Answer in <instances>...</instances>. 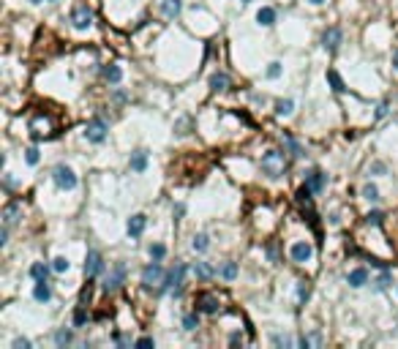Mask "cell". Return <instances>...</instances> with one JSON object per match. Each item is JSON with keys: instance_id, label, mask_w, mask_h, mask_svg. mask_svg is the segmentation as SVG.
I'll list each match as a JSON object with an SVG mask.
<instances>
[{"instance_id": "6da1fadb", "label": "cell", "mask_w": 398, "mask_h": 349, "mask_svg": "<svg viewBox=\"0 0 398 349\" xmlns=\"http://www.w3.org/2000/svg\"><path fill=\"white\" fill-rule=\"evenodd\" d=\"M259 166H262V172H265L270 180H281V178L287 174V158H284V153H281V150H267V153H262Z\"/></svg>"}, {"instance_id": "7a4b0ae2", "label": "cell", "mask_w": 398, "mask_h": 349, "mask_svg": "<svg viewBox=\"0 0 398 349\" xmlns=\"http://www.w3.org/2000/svg\"><path fill=\"white\" fill-rule=\"evenodd\" d=\"M106 137H109V123H106L104 118H90L87 120V126H85V139L87 142H93V145H104L106 142Z\"/></svg>"}, {"instance_id": "3957f363", "label": "cell", "mask_w": 398, "mask_h": 349, "mask_svg": "<svg viewBox=\"0 0 398 349\" xmlns=\"http://www.w3.org/2000/svg\"><path fill=\"white\" fill-rule=\"evenodd\" d=\"M30 137L36 139H49V137H55V118L52 115H38V118H33L30 120Z\"/></svg>"}, {"instance_id": "277c9868", "label": "cell", "mask_w": 398, "mask_h": 349, "mask_svg": "<svg viewBox=\"0 0 398 349\" xmlns=\"http://www.w3.org/2000/svg\"><path fill=\"white\" fill-rule=\"evenodd\" d=\"M164 278H166V270L158 259H153L150 265H145V270H142V286L145 289H153V286L158 289V286L164 284Z\"/></svg>"}, {"instance_id": "5b68a950", "label": "cell", "mask_w": 398, "mask_h": 349, "mask_svg": "<svg viewBox=\"0 0 398 349\" xmlns=\"http://www.w3.org/2000/svg\"><path fill=\"white\" fill-rule=\"evenodd\" d=\"M186 273H188V265H183V262H178V265H175L172 270H166V278H164V284L158 286V295L172 292V289H178V286H183Z\"/></svg>"}, {"instance_id": "8992f818", "label": "cell", "mask_w": 398, "mask_h": 349, "mask_svg": "<svg viewBox=\"0 0 398 349\" xmlns=\"http://www.w3.org/2000/svg\"><path fill=\"white\" fill-rule=\"evenodd\" d=\"M52 180H55V186L60 191H74L77 189V174H74L71 166L66 164H58L55 169H52Z\"/></svg>"}, {"instance_id": "52a82bcc", "label": "cell", "mask_w": 398, "mask_h": 349, "mask_svg": "<svg viewBox=\"0 0 398 349\" xmlns=\"http://www.w3.org/2000/svg\"><path fill=\"white\" fill-rule=\"evenodd\" d=\"M126 276H128L126 262H115V265H112V270L104 276V292H118L120 286L126 284Z\"/></svg>"}, {"instance_id": "ba28073f", "label": "cell", "mask_w": 398, "mask_h": 349, "mask_svg": "<svg viewBox=\"0 0 398 349\" xmlns=\"http://www.w3.org/2000/svg\"><path fill=\"white\" fill-rule=\"evenodd\" d=\"M93 25V9L87 3H79L77 9L71 11V28L74 30H87Z\"/></svg>"}, {"instance_id": "9c48e42d", "label": "cell", "mask_w": 398, "mask_h": 349, "mask_svg": "<svg viewBox=\"0 0 398 349\" xmlns=\"http://www.w3.org/2000/svg\"><path fill=\"white\" fill-rule=\"evenodd\" d=\"M101 273H104V257H101V251L90 248L85 257V276H87V281H93L96 276H101Z\"/></svg>"}, {"instance_id": "30bf717a", "label": "cell", "mask_w": 398, "mask_h": 349, "mask_svg": "<svg viewBox=\"0 0 398 349\" xmlns=\"http://www.w3.org/2000/svg\"><path fill=\"white\" fill-rule=\"evenodd\" d=\"M194 306H197L199 314H218L221 300H218V295H213V292H199L197 300H194Z\"/></svg>"}, {"instance_id": "8fae6325", "label": "cell", "mask_w": 398, "mask_h": 349, "mask_svg": "<svg viewBox=\"0 0 398 349\" xmlns=\"http://www.w3.org/2000/svg\"><path fill=\"white\" fill-rule=\"evenodd\" d=\"M289 257H292L295 265H306V262H311V257H314V246L308 243V240H298V243H292V248H289Z\"/></svg>"}, {"instance_id": "7c38bea8", "label": "cell", "mask_w": 398, "mask_h": 349, "mask_svg": "<svg viewBox=\"0 0 398 349\" xmlns=\"http://www.w3.org/2000/svg\"><path fill=\"white\" fill-rule=\"evenodd\" d=\"M341 41H344L341 28H327L325 33H322V46H325V52H330V55H335V52H338Z\"/></svg>"}, {"instance_id": "4fadbf2b", "label": "cell", "mask_w": 398, "mask_h": 349, "mask_svg": "<svg viewBox=\"0 0 398 349\" xmlns=\"http://www.w3.org/2000/svg\"><path fill=\"white\" fill-rule=\"evenodd\" d=\"M145 226H147V216H145V213H137V216H131V218H128V224H126V232H128V238H131V240L142 238Z\"/></svg>"}, {"instance_id": "5bb4252c", "label": "cell", "mask_w": 398, "mask_h": 349, "mask_svg": "<svg viewBox=\"0 0 398 349\" xmlns=\"http://www.w3.org/2000/svg\"><path fill=\"white\" fill-rule=\"evenodd\" d=\"M147 158H150V153L145 150V147H139V150L131 153V158H128V166H131V172L142 174L147 169Z\"/></svg>"}, {"instance_id": "9a60e30c", "label": "cell", "mask_w": 398, "mask_h": 349, "mask_svg": "<svg viewBox=\"0 0 398 349\" xmlns=\"http://www.w3.org/2000/svg\"><path fill=\"white\" fill-rule=\"evenodd\" d=\"M306 183L311 186L314 194H322V191H325V186H327V174L322 172V169H311V172L306 174Z\"/></svg>"}, {"instance_id": "2e32d148", "label": "cell", "mask_w": 398, "mask_h": 349, "mask_svg": "<svg viewBox=\"0 0 398 349\" xmlns=\"http://www.w3.org/2000/svg\"><path fill=\"white\" fill-rule=\"evenodd\" d=\"M347 284L352 286V289H360V286H366V284H368V270H366V267H355V270L347 276Z\"/></svg>"}, {"instance_id": "e0dca14e", "label": "cell", "mask_w": 398, "mask_h": 349, "mask_svg": "<svg viewBox=\"0 0 398 349\" xmlns=\"http://www.w3.org/2000/svg\"><path fill=\"white\" fill-rule=\"evenodd\" d=\"M180 11H183V0H161V14L166 19L180 17Z\"/></svg>"}, {"instance_id": "ac0fdd59", "label": "cell", "mask_w": 398, "mask_h": 349, "mask_svg": "<svg viewBox=\"0 0 398 349\" xmlns=\"http://www.w3.org/2000/svg\"><path fill=\"white\" fill-rule=\"evenodd\" d=\"M101 74H104V79L109 85H118L120 79H123V71H120V66L118 63H106V66H101Z\"/></svg>"}, {"instance_id": "d6986e66", "label": "cell", "mask_w": 398, "mask_h": 349, "mask_svg": "<svg viewBox=\"0 0 398 349\" xmlns=\"http://www.w3.org/2000/svg\"><path fill=\"white\" fill-rule=\"evenodd\" d=\"M33 298H36L38 303H49L52 300V286L46 284V281H36V286H33Z\"/></svg>"}, {"instance_id": "ffe728a7", "label": "cell", "mask_w": 398, "mask_h": 349, "mask_svg": "<svg viewBox=\"0 0 398 349\" xmlns=\"http://www.w3.org/2000/svg\"><path fill=\"white\" fill-rule=\"evenodd\" d=\"M210 90H213V93H224V90H229V74L215 71L213 77H210Z\"/></svg>"}, {"instance_id": "44dd1931", "label": "cell", "mask_w": 398, "mask_h": 349, "mask_svg": "<svg viewBox=\"0 0 398 349\" xmlns=\"http://www.w3.org/2000/svg\"><path fill=\"white\" fill-rule=\"evenodd\" d=\"M256 22H259L262 28H273V25H275V9H270V6L259 9V11H256Z\"/></svg>"}, {"instance_id": "7402d4cb", "label": "cell", "mask_w": 398, "mask_h": 349, "mask_svg": "<svg viewBox=\"0 0 398 349\" xmlns=\"http://www.w3.org/2000/svg\"><path fill=\"white\" fill-rule=\"evenodd\" d=\"M49 270H52V265L33 262V265H30V278H33V281H46V278H49Z\"/></svg>"}, {"instance_id": "603a6c76", "label": "cell", "mask_w": 398, "mask_h": 349, "mask_svg": "<svg viewBox=\"0 0 398 349\" xmlns=\"http://www.w3.org/2000/svg\"><path fill=\"white\" fill-rule=\"evenodd\" d=\"M191 273H194V276H197L199 281H210V278H213L218 270H213V267L207 265V262H197V265L191 267Z\"/></svg>"}, {"instance_id": "cb8c5ba5", "label": "cell", "mask_w": 398, "mask_h": 349, "mask_svg": "<svg viewBox=\"0 0 398 349\" xmlns=\"http://www.w3.org/2000/svg\"><path fill=\"white\" fill-rule=\"evenodd\" d=\"M284 145L289 147V153H292L295 158H303V156H306V150H303V145H300L298 139L292 137V134H284Z\"/></svg>"}, {"instance_id": "d4e9b609", "label": "cell", "mask_w": 398, "mask_h": 349, "mask_svg": "<svg viewBox=\"0 0 398 349\" xmlns=\"http://www.w3.org/2000/svg\"><path fill=\"white\" fill-rule=\"evenodd\" d=\"M17 221H19V205H17V202L6 205V210H3V224L11 226V224H17Z\"/></svg>"}, {"instance_id": "484cf974", "label": "cell", "mask_w": 398, "mask_h": 349, "mask_svg": "<svg viewBox=\"0 0 398 349\" xmlns=\"http://www.w3.org/2000/svg\"><path fill=\"white\" fill-rule=\"evenodd\" d=\"M327 82H330V90H333V93H344V90H347V85H344V79L338 77V71H335V69L327 71Z\"/></svg>"}, {"instance_id": "4316f807", "label": "cell", "mask_w": 398, "mask_h": 349, "mask_svg": "<svg viewBox=\"0 0 398 349\" xmlns=\"http://www.w3.org/2000/svg\"><path fill=\"white\" fill-rule=\"evenodd\" d=\"M292 109H295V101H292V98H278V101H275V115H278V118L292 115Z\"/></svg>"}, {"instance_id": "83f0119b", "label": "cell", "mask_w": 398, "mask_h": 349, "mask_svg": "<svg viewBox=\"0 0 398 349\" xmlns=\"http://www.w3.org/2000/svg\"><path fill=\"white\" fill-rule=\"evenodd\" d=\"M199 327V311L194 308V311H188L186 317H183V330H188V333H194Z\"/></svg>"}, {"instance_id": "f1b7e54d", "label": "cell", "mask_w": 398, "mask_h": 349, "mask_svg": "<svg viewBox=\"0 0 398 349\" xmlns=\"http://www.w3.org/2000/svg\"><path fill=\"white\" fill-rule=\"evenodd\" d=\"M218 276L224 278V281H232L235 276H238V262H224V265H221V270H218Z\"/></svg>"}, {"instance_id": "f546056e", "label": "cell", "mask_w": 398, "mask_h": 349, "mask_svg": "<svg viewBox=\"0 0 398 349\" xmlns=\"http://www.w3.org/2000/svg\"><path fill=\"white\" fill-rule=\"evenodd\" d=\"M308 298H311V281H298V303L306 306Z\"/></svg>"}, {"instance_id": "4dcf8cb0", "label": "cell", "mask_w": 398, "mask_h": 349, "mask_svg": "<svg viewBox=\"0 0 398 349\" xmlns=\"http://www.w3.org/2000/svg\"><path fill=\"white\" fill-rule=\"evenodd\" d=\"M69 344H74V330H58L55 333V346H69Z\"/></svg>"}, {"instance_id": "1f68e13d", "label": "cell", "mask_w": 398, "mask_h": 349, "mask_svg": "<svg viewBox=\"0 0 398 349\" xmlns=\"http://www.w3.org/2000/svg\"><path fill=\"white\" fill-rule=\"evenodd\" d=\"M390 281H393V273H390V267H382V276L374 281V286L382 292V289H387V286H390Z\"/></svg>"}, {"instance_id": "d6a6232c", "label": "cell", "mask_w": 398, "mask_h": 349, "mask_svg": "<svg viewBox=\"0 0 398 349\" xmlns=\"http://www.w3.org/2000/svg\"><path fill=\"white\" fill-rule=\"evenodd\" d=\"M191 248L197 254H205L207 248H210V238H207V235H197V238H194V243H191Z\"/></svg>"}, {"instance_id": "836d02e7", "label": "cell", "mask_w": 398, "mask_h": 349, "mask_svg": "<svg viewBox=\"0 0 398 349\" xmlns=\"http://www.w3.org/2000/svg\"><path fill=\"white\" fill-rule=\"evenodd\" d=\"M87 322H90V314L85 311V306H79L77 311H74V327H85Z\"/></svg>"}, {"instance_id": "e575fe53", "label": "cell", "mask_w": 398, "mask_h": 349, "mask_svg": "<svg viewBox=\"0 0 398 349\" xmlns=\"http://www.w3.org/2000/svg\"><path fill=\"white\" fill-rule=\"evenodd\" d=\"M147 254H150V259H164L166 257V246L164 243H150V248H147Z\"/></svg>"}, {"instance_id": "d590c367", "label": "cell", "mask_w": 398, "mask_h": 349, "mask_svg": "<svg viewBox=\"0 0 398 349\" xmlns=\"http://www.w3.org/2000/svg\"><path fill=\"white\" fill-rule=\"evenodd\" d=\"M363 199H368V202H376V199H379V189H376L374 183H366V186H363Z\"/></svg>"}, {"instance_id": "8d00e7d4", "label": "cell", "mask_w": 398, "mask_h": 349, "mask_svg": "<svg viewBox=\"0 0 398 349\" xmlns=\"http://www.w3.org/2000/svg\"><path fill=\"white\" fill-rule=\"evenodd\" d=\"M69 267H71V262L66 259V257H55V259H52V270H55V273H69Z\"/></svg>"}, {"instance_id": "74e56055", "label": "cell", "mask_w": 398, "mask_h": 349, "mask_svg": "<svg viewBox=\"0 0 398 349\" xmlns=\"http://www.w3.org/2000/svg\"><path fill=\"white\" fill-rule=\"evenodd\" d=\"M25 161H28L30 166H36L38 161H41V156H38V147H28V150H25Z\"/></svg>"}, {"instance_id": "f35d334b", "label": "cell", "mask_w": 398, "mask_h": 349, "mask_svg": "<svg viewBox=\"0 0 398 349\" xmlns=\"http://www.w3.org/2000/svg\"><path fill=\"white\" fill-rule=\"evenodd\" d=\"M311 344H322V335L319 333H311V335H303V338H300V346L308 349Z\"/></svg>"}, {"instance_id": "ab89813d", "label": "cell", "mask_w": 398, "mask_h": 349, "mask_svg": "<svg viewBox=\"0 0 398 349\" xmlns=\"http://www.w3.org/2000/svg\"><path fill=\"white\" fill-rule=\"evenodd\" d=\"M265 77H267V79H278V77H281V63H278V60H275V63H270V66H267Z\"/></svg>"}, {"instance_id": "60d3db41", "label": "cell", "mask_w": 398, "mask_h": 349, "mask_svg": "<svg viewBox=\"0 0 398 349\" xmlns=\"http://www.w3.org/2000/svg\"><path fill=\"white\" fill-rule=\"evenodd\" d=\"M382 218H384L382 213L374 210V213H368V216H366V224H368V226H382Z\"/></svg>"}, {"instance_id": "b9f144b4", "label": "cell", "mask_w": 398, "mask_h": 349, "mask_svg": "<svg viewBox=\"0 0 398 349\" xmlns=\"http://www.w3.org/2000/svg\"><path fill=\"white\" fill-rule=\"evenodd\" d=\"M387 112H390V104H387V101H382V104H376V112H374V118H376V120H382L384 115H387Z\"/></svg>"}, {"instance_id": "7bdbcfd3", "label": "cell", "mask_w": 398, "mask_h": 349, "mask_svg": "<svg viewBox=\"0 0 398 349\" xmlns=\"http://www.w3.org/2000/svg\"><path fill=\"white\" fill-rule=\"evenodd\" d=\"M30 346H33V341H30V338H25V335L14 338V349H30Z\"/></svg>"}, {"instance_id": "ee69618b", "label": "cell", "mask_w": 398, "mask_h": 349, "mask_svg": "<svg viewBox=\"0 0 398 349\" xmlns=\"http://www.w3.org/2000/svg\"><path fill=\"white\" fill-rule=\"evenodd\" d=\"M273 344L275 346H292V338H289V335H273Z\"/></svg>"}, {"instance_id": "f6af8a7d", "label": "cell", "mask_w": 398, "mask_h": 349, "mask_svg": "<svg viewBox=\"0 0 398 349\" xmlns=\"http://www.w3.org/2000/svg\"><path fill=\"white\" fill-rule=\"evenodd\" d=\"M384 169H387V166H384L382 161H376V164H371V166H368V174H382Z\"/></svg>"}, {"instance_id": "bcb514c9", "label": "cell", "mask_w": 398, "mask_h": 349, "mask_svg": "<svg viewBox=\"0 0 398 349\" xmlns=\"http://www.w3.org/2000/svg\"><path fill=\"white\" fill-rule=\"evenodd\" d=\"M267 257H270V262H278V246L275 243H267Z\"/></svg>"}, {"instance_id": "7dc6e473", "label": "cell", "mask_w": 398, "mask_h": 349, "mask_svg": "<svg viewBox=\"0 0 398 349\" xmlns=\"http://www.w3.org/2000/svg\"><path fill=\"white\" fill-rule=\"evenodd\" d=\"M229 344H232V346L240 344V346H243V335H240V333H232V335H229Z\"/></svg>"}, {"instance_id": "c3c4849f", "label": "cell", "mask_w": 398, "mask_h": 349, "mask_svg": "<svg viewBox=\"0 0 398 349\" xmlns=\"http://www.w3.org/2000/svg\"><path fill=\"white\" fill-rule=\"evenodd\" d=\"M156 341L150 338V335H145V338H137V346H153Z\"/></svg>"}, {"instance_id": "681fc988", "label": "cell", "mask_w": 398, "mask_h": 349, "mask_svg": "<svg viewBox=\"0 0 398 349\" xmlns=\"http://www.w3.org/2000/svg\"><path fill=\"white\" fill-rule=\"evenodd\" d=\"M9 243V226L3 224V229H0V246H6Z\"/></svg>"}, {"instance_id": "f907efd6", "label": "cell", "mask_w": 398, "mask_h": 349, "mask_svg": "<svg viewBox=\"0 0 398 349\" xmlns=\"http://www.w3.org/2000/svg\"><path fill=\"white\" fill-rule=\"evenodd\" d=\"M393 69H395V71H398V49H395V52H393Z\"/></svg>"}, {"instance_id": "816d5d0a", "label": "cell", "mask_w": 398, "mask_h": 349, "mask_svg": "<svg viewBox=\"0 0 398 349\" xmlns=\"http://www.w3.org/2000/svg\"><path fill=\"white\" fill-rule=\"evenodd\" d=\"M308 3H311V6H325L327 0H308Z\"/></svg>"}, {"instance_id": "f5cc1de1", "label": "cell", "mask_w": 398, "mask_h": 349, "mask_svg": "<svg viewBox=\"0 0 398 349\" xmlns=\"http://www.w3.org/2000/svg\"><path fill=\"white\" fill-rule=\"evenodd\" d=\"M240 3H251V0H240Z\"/></svg>"}, {"instance_id": "db71d44e", "label": "cell", "mask_w": 398, "mask_h": 349, "mask_svg": "<svg viewBox=\"0 0 398 349\" xmlns=\"http://www.w3.org/2000/svg\"><path fill=\"white\" fill-rule=\"evenodd\" d=\"M30 3H41V0H30Z\"/></svg>"}, {"instance_id": "11a10c76", "label": "cell", "mask_w": 398, "mask_h": 349, "mask_svg": "<svg viewBox=\"0 0 398 349\" xmlns=\"http://www.w3.org/2000/svg\"><path fill=\"white\" fill-rule=\"evenodd\" d=\"M46 3H55V0H46Z\"/></svg>"}]
</instances>
